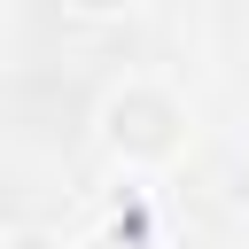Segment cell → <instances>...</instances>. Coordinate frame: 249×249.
I'll use <instances>...</instances> for the list:
<instances>
[{"label":"cell","instance_id":"cell-3","mask_svg":"<svg viewBox=\"0 0 249 249\" xmlns=\"http://www.w3.org/2000/svg\"><path fill=\"white\" fill-rule=\"evenodd\" d=\"M101 249H117V241H101Z\"/></svg>","mask_w":249,"mask_h":249},{"label":"cell","instance_id":"cell-2","mask_svg":"<svg viewBox=\"0 0 249 249\" xmlns=\"http://www.w3.org/2000/svg\"><path fill=\"white\" fill-rule=\"evenodd\" d=\"M16 249H54V241H47V233H23V241H16Z\"/></svg>","mask_w":249,"mask_h":249},{"label":"cell","instance_id":"cell-1","mask_svg":"<svg viewBox=\"0 0 249 249\" xmlns=\"http://www.w3.org/2000/svg\"><path fill=\"white\" fill-rule=\"evenodd\" d=\"M171 124H179V109H171L163 93H117V101H109L117 148H171Z\"/></svg>","mask_w":249,"mask_h":249}]
</instances>
